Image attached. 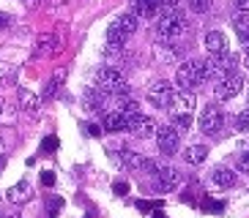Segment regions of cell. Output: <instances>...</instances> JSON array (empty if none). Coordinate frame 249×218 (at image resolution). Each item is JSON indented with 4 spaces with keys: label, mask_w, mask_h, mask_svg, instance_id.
I'll return each mask as SVG.
<instances>
[{
    "label": "cell",
    "mask_w": 249,
    "mask_h": 218,
    "mask_svg": "<svg viewBox=\"0 0 249 218\" xmlns=\"http://www.w3.org/2000/svg\"><path fill=\"white\" fill-rule=\"evenodd\" d=\"M8 202H14V204H22V202H28V196H30V183L28 180H19V183H14L11 188H8Z\"/></svg>",
    "instance_id": "15"
},
{
    "label": "cell",
    "mask_w": 249,
    "mask_h": 218,
    "mask_svg": "<svg viewBox=\"0 0 249 218\" xmlns=\"http://www.w3.org/2000/svg\"><path fill=\"white\" fill-rule=\"evenodd\" d=\"M132 14L137 19H156L161 14V8L154 0H132Z\"/></svg>",
    "instance_id": "10"
},
{
    "label": "cell",
    "mask_w": 249,
    "mask_h": 218,
    "mask_svg": "<svg viewBox=\"0 0 249 218\" xmlns=\"http://www.w3.org/2000/svg\"><path fill=\"white\" fill-rule=\"evenodd\" d=\"M58 147V137H47L44 142H41V153H50V150H55Z\"/></svg>",
    "instance_id": "28"
},
{
    "label": "cell",
    "mask_w": 249,
    "mask_h": 218,
    "mask_svg": "<svg viewBox=\"0 0 249 218\" xmlns=\"http://www.w3.org/2000/svg\"><path fill=\"white\" fill-rule=\"evenodd\" d=\"M205 49L211 52L213 58L227 55V38H225V33H219V30H211V33H205Z\"/></svg>",
    "instance_id": "12"
},
{
    "label": "cell",
    "mask_w": 249,
    "mask_h": 218,
    "mask_svg": "<svg viewBox=\"0 0 249 218\" xmlns=\"http://www.w3.org/2000/svg\"><path fill=\"white\" fill-rule=\"evenodd\" d=\"M235 169L241 174H249V153H238V158H235Z\"/></svg>",
    "instance_id": "25"
},
{
    "label": "cell",
    "mask_w": 249,
    "mask_h": 218,
    "mask_svg": "<svg viewBox=\"0 0 249 218\" xmlns=\"http://www.w3.org/2000/svg\"><path fill=\"white\" fill-rule=\"evenodd\" d=\"M183 30H186V19L178 8H170V11H161L156 16V36L161 41H176L181 36Z\"/></svg>",
    "instance_id": "2"
},
{
    "label": "cell",
    "mask_w": 249,
    "mask_h": 218,
    "mask_svg": "<svg viewBox=\"0 0 249 218\" xmlns=\"http://www.w3.org/2000/svg\"><path fill=\"white\" fill-rule=\"evenodd\" d=\"M170 120H173V128H176V131H189V125H192V115H189V112H173Z\"/></svg>",
    "instance_id": "21"
},
{
    "label": "cell",
    "mask_w": 249,
    "mask_h": 218,
    "mask_svg": "<svg viewBox=\"0 0 249 218\" xmlns=\"http://www.w3.org/2000/svg\"><path fill=\"white\" fill-rule=\"evenodd\" d=\"M205 82V71H203V60H183L176 71V85L181 90H192Z\"/></svg>",
    "instance_id": "3"
},
{
    "label": "cell",
    "mask_w": 249,
    "mask_h": 218,
    "mask_svg": "<svg viewBox=\"0 0 249 218\" xmlns=\"http://www.w3.org/2000/svg\"><path fill=\"white\" fill-rule=\"evenodd\" d=\"M6 158H8V153H6V142L0 139V172H3V167H6Z\"/></svg>",
    "instance_id": "33"
},
{
    "label": "cell",
    "mask_w": 249,
    "mask_h": 218,
    "mask_svg": "<svg viewBox=\"0 0 249 218\" xmlns=\"http://www.w3.org/2000/svg\"><path fill=\"white\" fill-rule=\"evenodd\" d=\"M82 128H85L88 137H99V134H102V125H99V123H85Z\"/></svg>",
    "instance_id": "30"
},
{
    "label": "cell",
    "mask_w": 249,
    "mask_h": 218,
    "mask_svg": "<svg viewBox=\"0 0 249 218\" xmlns=\"http://www.w3.org/2000/svg\"><path fill=\"white\" fill-rule=\"evenodd\" d=\"M132 134H137L140 139H151L156 134V123L151 120V117H145V115H140V120L134 123V128H132Z\"/></svg>",
    "instance_id": "17"
},
{
    "label": "cell",
    "mask_w": 249,
    "mask_h": 218,
    "mask_svg": "<svg viewBox=\"0 0 249 218\" xmlns=\"http://www.w3.org/2000/svg\"><path fill=\"white\" fill-rule=\"evenodd\" d=\"M0 218H19V216H0Z\"/></svg>",
    "instance_id": "39"
},
{
    "label": "cell",
    "mask_w": 249,
    "mask_h": 218,
    "mask_svg": "<svg viewBox=\"0 0 249 218\" xmlns=\"http://www.w3.org/2000/svg\"><path fill=\"white\" fill-rule=\"evenodd\" d=\"M19 101H22V112H25V115H36V112H38V104H41V101H38V95L28 93L25 87L19 90Z\"/></svg>",
    "instance_id": "20"
},
{
    "label": "cell",
    "mask_w": 249,
    "mask_h": 218,
    "mask_svg": "<svg viewBox=\"0 0 249 218\" xmlns=\"http://www.w3.org/2000/svg\"><path fill=\"white\" fill-rule=\"evenodd\" d=\"M115 25L124 30L126 36H134V33H137V28H140V19L132 14V11H126V14H121V16L115 19Z\"/></svg>",
    "instance_id": "19"
},
{
    "label": "cell",
    "mask_w": 249,
    "mask_h": 218,
    "mask_svg": "<svg viewBox=\"0 0 249 218\" xmlns=\"http://www.w3.org/2000/svg\"><path fill=\"white\" fill-rule=\"evenodd\" d=\"M140 115V112H137ZM104 128L107 131H115V134H121V131H129V115H126V112H107V115H104Z\"/></svg>",
    "instance_id": "13"
},
{
    "label": "cell",
    "mask_w": 249,
    "mask_h": 218,
    "mask_svg": "<svg viewBox=\"0 0 249 218\" xmlns=\"http://www.w3.org/2000/svg\"><path fill=\"white\" fill-rule=\"evenodd\" d=\"M211 180L219 186V188H230L235 186V172L230 167H213L211 169Z\"/></svg>",
    "instance_id": "14"
},
{
    "label": "cell",
    "mask_w": 249,
    "mask_h": 218,
    "mask_svg": "<svg viewBox=\"0 0 249 218\" xmlns=\"http://www.w3.org/2000/svg\"><path fill=\"white\" fill-rule=\"evenodd\" d=\"M195 104H197V98H195L192 90H178V93H173V98H170V115H173V112H189L192 115Z\"/></svg>",
    "instance_id": "9"
},
{
    "label": "cell",
    "mask_w": 249,
    "mask_h": 218,
    "mask_svg": "<svg viewBox=\"0 0 249 218\" xmlns=\"http://www.w3.org/2000/svg\"><path fill=\"white\" fill-rule=\"evenodd\" d=\"M151 174H154V180H156V188H161L164 194H167V191H176L178 186H181V172L173 169V167H164V164H156L154 161Z\"/></svg>",
    "instance_id": "4"
},
{
    "label": "cell",
    "mask_w": 249,
    "mask_h": 218,
    "mask_svg": "<svg viewBox=\"0 0 249 218\" xmlns=\"http://www.w3.org/2000/svg\"><path fill=\"white\" fill-rule=\"evenodd\" d=\"M186 6H189L195 14H205V11H211L213 0H186Z\"/></svg>",
    "instance_id": "23"
},
{
    "label": "cell",
    "mask_w": 249,
    "mask_h": 218,
    "mask_svg": "<svg viewBox=\"0 0 249 218\" xmlns=\"http://www.w3.org/2000/svg\"><path fill=\"white\" fill-rule=\"evenodd\" d=\"M112 191H115L118 196H126V194H129V183H126V180H115V186H112Z\"/></svg>",
    "instance_id": "29"
},
{
    "label": "cell",
    "mask_w": 249,
    "mask_h": 218,
    "mask_svg": "<svg viewBox=\"0 0 249 218\" xmlns=\"http://www.w3.org/2000/svg\"><path fill=\"white\" fill-rule=\"evenodd\" d=\"M222 123H225V112H222L216 104H208V107L200 112L197 125H200V131H203V134H219Z\"/></svg>",
    "instance_id": "6"
},
{
    "label": "cell",
    "mask_w": 249,
    "mask_h": 218,
    "mask_svg": "<svg viewBox=\"0 0 249 218\" xmlns=\"http://www.w3.org/2000/svg\"><path fill=\"white\" fill-rule=\"evenodd\" d=\"M151 218H167V216H164V210H154V213H151Z\"/></svg>",
    "instance_id": "36"
},
{
    "label": "cell",
    "mask_w": 249,
    "mask_h": 218,
    "mask_svg": "<svg viewBox=\"0 0 249 218\" xmlns=\"http://www.w3.org/2000/svg\"><path fill=\"white\" fill-rule=\"evenodd\" d=\"M25 3H28V6H33V3H36V0H25Z\"/></svg>",
    "instance_id": "38"
},
{
    "label": "cell",
    "mask_w": 249,
    "mask_h": 218,
    "mask_svg": "<svg viewBox=\"0 0 249 218\" xmlns=\"http://www.w3.org/2000/svg\"><path fill=\"white\" fill-rule=\"evenodd\" d=\"M63 82H66V68H58V71L52 74V79L47 82V90H44V98H47V101L58 95V90L63 87Z\"/></svg>",
    "instance_id": "18"
},
{
    "label": "cell",
    "mask_w": 249,
    "mask_h": 218,
    "mask_svg": "<svg viewBox=\"0 0 249 218\" xmlns=\"http://www.w3.org/2000/svg\"><path fill=\"white\" fill-rule=\"evenodd\" d=\"M241 87H244V79L238 77V74H233V77H225V79L216 82L213 95H216L219 101H230V98H235V95L241 93Z\"/></svg>",
    "instance_id": "8"
},
{
    "label": "cell",
    "mask_w": 249,
    "mask_h": 218,
    "mask_svg": "<svg viewBox=\"0 0 249 218\" xmlns=\"http://www.w3.org/2000/svg\"><path fill=\"white\" fill-rule=\"evenodd\" d=\"M244 68L249 71V49H247V55H244Z\"/></svg>",
    "instance_id": "37"
},
{
    "label": "cell",
    "mask_w": 249,
    "mask_h": 218,
    "mask_svg": "<svg viewBox=\"0 0 249 218\" xmlns=\"http://www.w3.org/2000/svg\"><path fill=\"white\" fill-rule=\"evenodd\" d=\"M233 125H235V131H244V134H249V107L241 109V112L235 115Z\"/></svg>",
    "instance_id": "22"
},
{
    "label": "cell",
    "mask_w": 249,
    "mask_h": 218,
    "mask_svg": "<svg viewBox=\"0 0 249 218\" xmlns=\"http://www.w3.org/2000/svg\"><path fill=\"white\" fill-rule=\"evenodd\" d=\"M8 22H11V16L0 11V30H3V28H8Z\"/></svg>",
    "instance_id": "35"
},
{
    "label": "cell",
    "mask_w": 249,
    "mask_h": 218,
    "mask_svg": "<svg viewBox=\"0 0 249 218\" xmlns=\"http://www.w3.org/2000/svg\"><path fill=\"white\" fill-rule=\"evenodd\" d=\"M156 145H159L161 156H176L178 147H181V131H176L173 125L156 128Z\"/></svg>",
    "instance_id": "5"
},
{
    "label": "cell",
    "mask_w": 249,
    "mask_h": 218,
    "mask_svg": "<svg viewBox=\"0 0 249 218\" xmlns=\"http://www.w3.org/2000/svg\"><path fill=\"white\" fill-rule=\"evenodd\" d=\"M203 210L222 213V210H225V202H219V199H208V196H205V199H203Z\"/></svg>",
    "instance_id": "24"
},
{
    "label": "cell",
    "mask_w": 249,
    "mask_h": 218,
    "mask_svg": "<svg viewBox=\"0 0 249 218\" xmlns=\"http://www.w3.org/2000/svg\"><path fill=\"white\" fill-rule=\"evenodd\" d=\"M238 11H249V0H233Z\"/></svg>",
    "instance_id": "34"
},
{
    "label": "cell",
    "mask_w": 249,
    "mask_h": 218,
    "mask_svg": "<svg viewBox=\"0 0 249 218\" xmlns=\"http://www.w3.org/2000/svg\"><path fill=\"white\" fill-rule=\"evenodd\" d=\"M154 3H159L161 11H170V8H178V3H181V0H154Z\"/></svg>",
    "instance_id": "31"
},
{
    "label": "cell",
    "mask_w": 249,
    "mask_h": 218,
    "mask_svg": "<svg viewBox=\"0 0 249 218\" xmlns=\"http://www.w3.org/2000/svg\"><path fill=\"white\" fill-rule=\"evenodd\" d=\"M60 207H63V199H60V196H52V199H47V210H50V216H58Z\"/></svg>",
    "instance_id": "26"
},
{
    "label": "cell",
    "mask_w": 249,
    "mask_h": 218,
    "mask_svg": "<svg viewBox=\"0 0 249 218\" xmlns=\"http://www.w3.org/2000/svg\"><path fill=\"white\" fill-rule=\"evenodd\" d=\"M96 90L104 95H112V98H126V95L132 93L129 82L124 79V74L118 71V68H112V65H102L96 71Z\"/></svg>",
    "instance_id": "1"
},
{
    "label": "cell",
    "mask_w": 249,
    "mask_h": 218,
    "mask_svg": "<svg viewBox=\"0 0 249 218\" xmlns=\"http://www.w3.org/2000/svg\"><path fill=\"white\" fill-rule=\"evenodd\" d=\"M41 183H44V186H55V172H52V169H44V172H41Z\"/></svg>",
    "instance_id": "32"
},
{
    "label": "cell",
    "mask_w": 249,
    "mask_h": 218,
    "mask_svg": "<svg viewBox=\"0 0 249 218\" xmlns=\"http://www.w3.org/2000/svg\"><path fill=\"white\" fill-rule=\"evenodd\" d=\"M181 156H183V161H186V164L200 167V164H205V158H208V150H205L203 145H192V147H186Z\"/></svg>",
    "instance_id": "16"
},
{
    "label": "cell",
    "mask_w": 249,
    "mask_h": 218,
    "mask_svg": "<svg viewBox=\"0 0 249 218\" xmlns=\"http://www.w3.org/2000/svg\"><path fill=\"white\" fill-rule=\"evenodd\" d=\"M156 207H161V199H156V202H145V199H140V202H137V210H142V213H154Z\"/></svg>",
    "instance_id": "27"
},
{
    "label": "cell",
    "mask_w": 249,
    "mask_h": 218,
    "mask_svg": "<svg viewBox=\"0 0 249 218\" xmlns=\"http://www.w3.org/2000/svg\"><path fill=\"white\" fill-rule=\"evenodd\" d=\"M173 87H170L167 79H154L148 85V101L154 104V107H170V98H173Z\"/></svg>",
    "instance_id": "7"
},
{
    "label": "cell",
    "mask_w": 249,
    "mask_h": 218,
    "mask_svg": "<svg viewBox=\"0 0 249 218\" xmlns=\"http://www.w3.org/2000/svg\"><path fill=\"white\" fill-rule=\"evenodd\" d=\"M0 109H3V98H0Z\"/></svg>",
    "instance_id": "40"
},
{
    "label": "cell",
    "mask_w": 249,
    "mask_h": 218,
    "mask_svg": "<svg viewBox=\"0 0 249 218\" xmlns=\"http://www.w3.org/2000/svg\"><path fill=\"white\" fill-rule=\"evenodd\" d=\"M58 44H60V36H58V33H44V36L36 41V47H33V58L52 55V52L58 49Z\"/></svg>",
    "instance_id": "11"
}]
</instances>
